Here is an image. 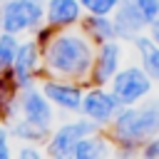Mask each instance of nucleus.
Segmentation results:
<instances>
[{
	"label": "nucleus",
	"mask_w": 159,
	"mask_h": 159,
	"mask_svg": "<svg viewBox=\"0 0 159 159\" xmlns=\"http://www.w3.org/2000/svg\"><path fill=\"white\" fill-rule=\"evenodd\" d=\"M94 42L80 30H55L52 37L40 47L42 50V75L70 80V82H89L92 60H94Z\"/></svg>",
	"instance_id": "1"
},
{
	"label": "nucleus",
	"mask_w": 159,
	"mask_h": 159,
	"mask_svg": "<svg viewBox=\"0 0 159 159\" xmlns=\"http://www.w3.org/2000/svg\"><path fill=\"white\" fill-rule=\"evenodd\" d=\"M114 142L117 159H137V152L152 137H159V99H142L132 107H119L112 124L104 129Z\"/></svg>",
	"instance_id": "2"
},
{
	"label": "nucleus",
	"mask_w": 159,
	"mask_h": 159,
	"mask_svg": "<svg viewBox=\"0 0 159 159\" xmlns=\"http://www.w3.org/2000/svg\"><path fill=\"white\" fill-rule=\"evenodd\" d=\"M45 25V0H5L0 2V32L27 37Z\"/></svg>",
	"instance_id": "3"
},
{
	"label": "nucleus",
	"mask_w": 159,
	"mask_h": 159,
	"mask_svg": "<svg viewBox=\"0 0 159 159\" xmlns=\"http://www.w3.org/2000/svg\"><path fill=\"white\" fill-rule=\"evenodd\" d=\"M154 89V82L152 77L139 67V62H129V65H122V70L112 77L109 82V92L117 97V102L122 107H132V104H139L142 99H147Z\"/></svg>",
	"instance_id": "4"
},
{
	"label": "nucleus",
	"mask_w": 159,
	"mask_h": 159,
	"mask_svg": "<svg viewBox=\"0 0 159 159\" xmlns=\"http://www.w3.org/2000/svg\"><path fill=\"white\" fill-rule=\"evenodd\" d=\"M99 127L92 124L89 119L84 117H77V119H67L57 127H52L47 142H45V154L50 159H75V147L82 137L97 132Z\"/></svg>",
	"instance_id": "5"
},
{
	"label": "nucleus",
	"mask_w": 159,
	"mask_h": 159,
	"mask_svg": "<svg viewBox=\"0 0 159 159\" xmlns=\"http://www.w3.org/2000/svg\"><path fill=\"white\" fill-rule=\"evenodd\" d=\"M42 50L40 45L35 42L32 35L27 37H20V45H17V52H15V60H12V67H10V80L17 89H25V87H32L42 80Z\"/></svg>",
	"instance_id": "6"
},
{
	"label": "nucleus",
	"mask_w": 159,
	"mask_h": 159,
	"mask_svg": "<svg viewBox=\"0 0 159 159\" xmlns=\"http://www.w3.org/2000/svg\"><path fill=\"white\" fill-rule=\"evenodd\" d=\"M119 102L117 97L109 92V87H99V84H87L84 94H82V107H80V117L89 119L92 124H97L99 129H107L112 124V119L119 112Z\"/></svg>",
	"instance_id": "7"
},
{
	"label": "nucleus",
	"mask_w": 159,
	"mask_h": 159,
	"mask_svg": "<svg viewBox=\"0 0 159 159\" xmlns=\"http://www.w3.org/2000/svg\"><path fill=\"white\" fill-rule=\"evenodd\" d=\"M124 65V42L122 40H109L94 47V60H92V72L87 84H99L109 87L112 77L122 70Z\"/></svg>",
	"instance_id": "8"
},
{
	"label": "nucleus",
	"mask_w": 159,
	"mask_h": 159,
	"mask_svg": "<svg viewBox=\"0 0 159 159\" xmlns=\"http://www.w3.org/2000/svg\"><path fill=\"white\" fill-rule=\"evenodd\" d=\"M42 94L50 99V104L65 114H80L82 107V94L84 87L82 82H70V80H57V77H42L40 82Z\"/></svg>",
	"instance_id": "9"
},
{
	"label": "nucleus",
	"mask_w": 159,
	"mask_h": 159,
	"mask_svg": "<svg viewBox=\"0 0 159 159\" xmlns=\"http://www.w3.org/2000/svg\"><path fill=\"white\" fill-rule=\"evenodd\" d=\"M17 117H22L25 122H32L42 129L55 127V107L42 94L40 84L17 89Z\"/></svg>",
	"instance_id": "10"
},
{
	"label": "nucleus",
	"mask_w": 159,
	"mask_h": 159,
	"mask_svg": "<svg viewBox=\"0 0 159 159\" xmlns=\"http://www.w3.org/2000/svg\"><path fill=\"white\" fill-rule=\"evenodd\" d=\"M84 10L80 0H45V25L52 30L80 27Z\"/></svg>",
	"instance_id": "11"
},
{
	"label": "nucleus",
	"mask_w": 159,
	"mask_h": 159,
	"mask_svg": "<svg viewBox=\"0 0 159 159\" xmlns=\"http://www.w3.org/2000/svg\"><path fill=\"white\" fill-rule=\"evenodd\" d=\"M112 22H114L117 40H122V42H132L134 37L147 32V22H144L142 12L137 10V5L132 0H122L119 2V7L112 12Z\"/></svg>",
	"instance_id": "12"
},
{
	"label": "nucleus",
	"mask_w": 159,
	"mask_h": 159,
	"mask_svg": "<svg viewBox=\"0 0 159 159\" xmlns=\"http://www.w3.org/2000/svg\"><path fill=\"white\" fill-rule=\"evenodd\" d=\"M112 157H114V142L104 129L82 137L75 147V159H112Z\"/></svg>",
	"instance_id": "13"
},
{
	"label": "nucleus",
	"mask_w": 159,
	"mask_h": 159,
	"mask_svg": "<svg viewBox=\"0 0 159 159\" xmlns=\"http://www.w3.org/2000/svg\"><path fill=\"white\" fill-rule=\"evenodd\" d=\"M132 50H134V55H137V62H139V67L152 77V82L157 84L159 82V45L147 35V32H142L139 37H134L132 42Z\"/></svg>",
	"instance_id": "14"
},
{
	"label": "nucleus",
	"mask_w": 159,
	"mask_h": 159,
	"mask_svg": "<svg viewBox=\"0 0 159 159\" xmlns=\"http://www.w3.org/2000/svg\"><path fill=\"white\" fill-rule=\"evenodd\" d=\"M80 30H82L94 45H102V42L117 40L112 15H84L82 22H80Z\"/></svg>",
	"instance_id": "15"
},
{
	"label": "nucleus",
	"mask_w": 159,
	"mask_h": 159,
	"mask_svg": "<svg viewBox=\"0 0 159 159\" xmlns=\"http://www.w3.org/2000/svg\"><path fill=\"white\" fill-rule=\"evenodd\" d=\"M7 129H10V137L12 139H20L22 144H45L50 132L52 129H42L32 122H25L22 117H15L7 122Z\"/></svg>",
	"instance_id": "16"
},
{
	"label": "nucleus",
	"mask_w": 159,
	"mask_h": 159,
	"mask_svg": "<svg viewBox=\"0 0 159 159\" xmlns=\"http://www.w3.org/2000/svg\"><path fill=\"white\" fill-rule=\"evenodd\" d=\"M15 117H17V87L7 75V77H0V122L7 124Z\"/></svg>",
	"instance_id": "17"
},
{
	"label": "nucleus",
	"mask_w": 159,
	"mask_h": 159,
	"mask_svg": "<svg viewBox=\"0 0 159 159\" xmlns=\"http://www.w3.org/2000/svg\"><path fill=\"white\" fill-rule=\"evenodd\" d=\"M122 0H80L84 15H112Z\"/></svg>",
	"instance_id": "18"
},
{
	"label": "nucleus",
	"mask_w": 159,
	"mask_h": 159,
	"mask_svg": "<svg viewBox=\"0 0 159 159\" xmlns=\"http://www.w3.org/2000/svg\"><path fill=\"white\" fill-rule=\"evenodd\" d=\"M132 2H134L137 10L142 12L147 27H149L154 20H159V0H132Z\"/></svg>",
	"instance_id": "19"
},
{
	"label": "nucleus",
	"mask_w": 159,
	"mask_h": 159,
	"mask_svg": "<svg viewBox=\"0 0 159 159\" xmlns=\"http://www.w3.org/2000/svg\"><path fill=\"white\" fill-rule=\"evenodd\" d=\"M12 159H50L45 154V149H40V144H22Z\"/></svg>",
	"instance_id": "20"
},
{
	"label": "nucleus",
	"mask_w": 159,
	"mask_h": 159,
	"mask_svg": "<svg viewBox=\"0 0 159 159\" xmlns=\"http://www.w3.org/2000/svg\"><path fill=\"white\" fill-rule=\"evenodd\" d=\"M12 137L5 122H0V159H12Z\"/></svg>",
	"instance_id": "21"
},
{
	"label": "nucleus",
	"mask_w": 159,
	"mask_h": 159,
	"mask_svg": "<svg viewBox=\"0 0 159 159\" xmlns=\"http://www.w3.org/2000/svg\"><path fill=\"white\" fill-rule=\"evenodd\" d=\"M137 159H159V137H152L149 142H144L137 152Z\"/></svg>",
	"instance_id": "22"
},
{
	"label": "nucleus",
	"mask_w": 159,
	"mask_h": 159,
	"mask_svg": "<svg viewBox=\"0 0 159 159\" xmlns=\"http://www.w3.org/2000/svg\"><path fill=\"white\" fill-rule=\"evenodd\" d=\"M147 35H149V37H152V40L159 45V20H154V22L147 27Z\"/></svg>",
	"instance_id": "23"
},
{
	"label": "nucleus",
	"mask_w": 159,
	"mask_h": 159,
	"mask_svg": "<svg viewBox=\"0 0 159 159\" xmlns=\"http://www.w3.org/2000/svg\"><path fill=\"white\" fill-rule=\"evenodd\" d=\"M0 2H5V0H0Z\"/></svg>",
	"instance_id": "24"
}]
</instances>
